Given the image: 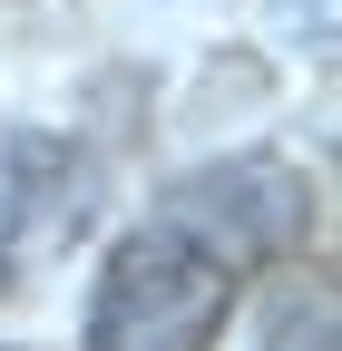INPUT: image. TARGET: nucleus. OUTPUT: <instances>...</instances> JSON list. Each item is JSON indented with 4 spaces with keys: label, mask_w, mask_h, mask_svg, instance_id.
I'll return each instance as SVG.
<instances>
[{
    "label": "nucleus",
    "mask_w": 342,
    "mask_h": 351,
    "mask_svg": "<svg viewBox=\"0 0 342 351\" xmlns=\"http://www.w3.org/2000/svg\"><path fill=\"white\" fill-rule=\"evenodd\" d=\"M235 263L205 254L176 215L127 225L89 283V351H216L235 313Z\"/></svg>",
    "instance_id": "nucleus-1"
},
{
    "label": "nucleus",
    "mask_w": 342,
    "mask_h": 351,
    "mask_svg": "<svg viewBox=\"0 0 342 351\" xmlns=\"http://www.w3.org/2000/svg\"><path fill=\"white\" fill-rule=\"evenodd\" d=\"M157 215H176L205 254H225L235 274H254V263H284L304 244L313 186H304V166H284V156H216V166L176 176Z\"/></svg>",
    "instance_id": "nucleus-2"
},
{
    "label": "nucleus",
    "mask_w": 342,
    "mask_h": 351,
    "mask_svg": "<svg viewBox=\"0 0 342 351\" xmlns=\"http://www.w3.org/2000/svg\"><path fill=\"white\" fill-rule=\"evenodd\" d=\"M78 225H89V156L69 137L10 127V137H0V283H10L30 254L69 244Z\"/></svg>",
    "instance_id": "nucleus-3"
},
{
    "label": "nucleus",
    "mask_w": 342,
    "mask_h": 351,
    "mask_svg": "<svg viewBox=\"0 0 342 351\" xmlns=\"http://www.w3.org/2000/svg\"><path fill=\"white\" fill-rule=\"evenodd\" d=\"M274 351H332V293H313V313L284 302L274 313Z\"/></svg>",
    "instance_id": "nucleus-4"
},
{
    "label": "nucleus",
    "mask_w": 342,
    "mask_h": 351,
    "mask_svg": "<svg viewBox=\"0 0 342 351\" xmlns=\"http://www.w3.org/2000/svg\"><path fill=\"white\" fill-rule=\"evenodd\" d=\"M10 351H20V341H10Z\"/></svg>",
    "instance_id": "nucleus-5"
}]
</instances>
